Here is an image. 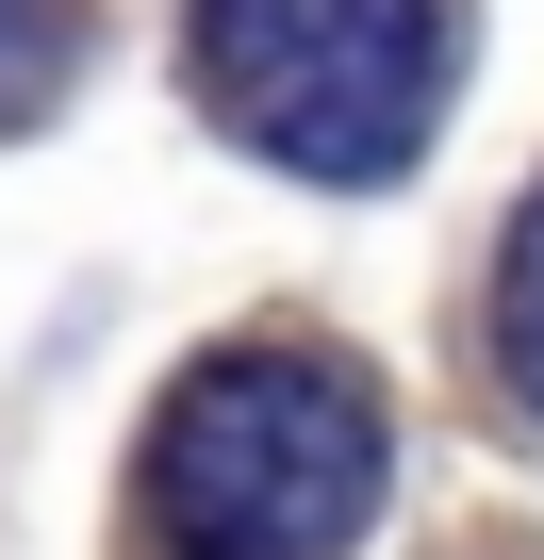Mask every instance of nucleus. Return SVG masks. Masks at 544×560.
Returning a JSON list of instances; mask_svg holds the SVG:
<instances>
[{"label": "nucleus", "mask_w": 544, "mask_h": 560, "mask_svg": "<svg viewBox=\"0 0 544 560\" xmlns=\"http://www.w3.org/2000/svg\"><path fill=\"white\" fill-rule=\"evenodd\" d=\"M67 67H83V0H0V132L50 116Z\"/></svg>", "instance_id": "7ed1b4c3"}, {"label": "nucleus", "mask_w": 544, "mask_h": 560, "mask_svg": "<svg viewBox=\"0 0 544 560\" xmlns=\"http://www.w3.org/2000/svg\"><path fill=\"white\" fill-rule=\"evenodd\" d=\"M198 100L298 182H396L445 116V0H198Z\"/></svg>", "instance_id": "f03ea898"}, {"label": "nucleus", "mask_w": 544, "mask_h": 560, "mask_svg": "<svg viewBox=\"0 0 544 560\" xmlns=\"http://www.w3.org/2000/svg\"><path fill=\"white\" fill-rule=\"evenodd\" d=\"M495 363H511V396L544 412V198H528L511 247H495Z\"/></svg>", "instance_id": "20e7f679"}, {"label": "nucleus", "mask_w": 544, "mask_h": 560, "mask_svg": "<svg viewBox=\"0 0 544 560\" xmlns=\"http://www.w3.org/2000/svg\"><path fill=\"white\" fill-rule=\"evenodd\" d=\"M380 462H396V429H380V396L347 363L231 347L149 412L132 494H149L165 560H347L363 511H380Z\"/></svg>", "instance_id": "f257e3e1"}]
</instances>
